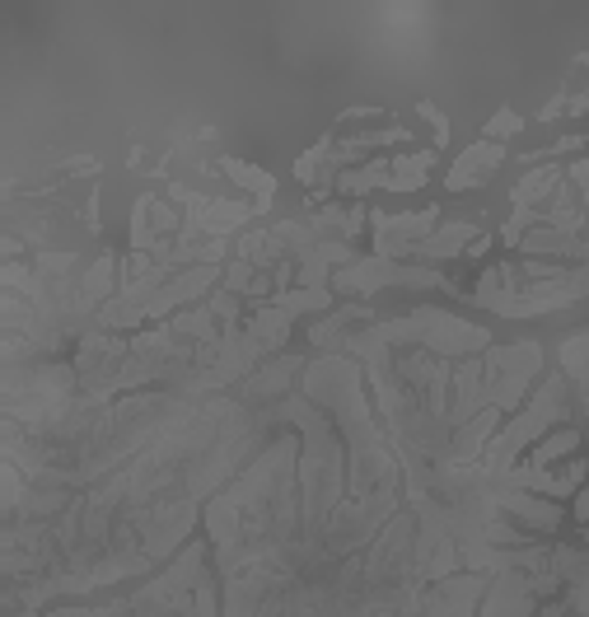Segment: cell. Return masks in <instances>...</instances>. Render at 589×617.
<instances>
[{
	"label": "cell",
	"mask_w": 589,
	"mask_h": 617,
	"mask_svg": "<svg viewBox=\"0 0 589 617\" xmlns=\"http://www.w3.org/2000/svg\"><path fill=\"white\" fill-rule=\"evenodd\" d=\"M388 159H370V164H360V169H351V173H337V187L342 192H370V187H384L388 183Z\"/></svg>",
	"instance_id": "obj_17"
},
{
	"label": "cell",
	"mask_w": 589,
	"mask_h": 617,
	"mask_svg": "<svg viewBox=\"0 0 589 617\" xmlns=\"http://www.w3.org/2000/svg\"><path fill=\"white\" fill-rule=\"evenodd\" d=\"M496 510H501L505 519H515L524 533H552V529H561V505L547 501V496H533V491L501 487V482H496Z\"/></svg>",
	"instance_id": "obj_6"
},
{
	"label": "cell",
	"mask_w": 589,
	"mask_h": 617,
	"mask_svg": "<svg viewBox=\"0 0 589 617\" xmlns=\"http://www.w3.org/2000/svg\"><path fill=\"white\" fill-rule=\"evenodd\" d=\"M398 342H412L431 356H468V351H491V337L487 328L477 323H463L454 314H440V309H417L407 318H393V323H379V328L360 332L351 337L346 346H398Z\"/></svg>",
	"instance_id": "obj_1"
},
{
	"label": "cell",
	"mask_w": 589,
	"mask_h": 617,
	"mask_svg": "<svg viewBox=\"0 0 589 617\" xmlns=\"http://www.w3.org/2000/svg\"><path fill=\"white\" fill-rule=\"evenodd\" d=\"M346 323H370V309L365 304H346V309H337V314H328L323 323H314V346H337V337H342Z\"/></svg>",
	"instance_id": "obj_16"
},
{
	"label": "cell",
	"mask_w": 589,
	"mask_h": 617,
	"mask_svg": "<svg viewBox=\"0 0 589 617\" xmlns=\"http://www.w3.org/2000/svg\"><path fill=\"white\" fill-rule=\"evenodd\" d=\"M332 286L342 295H370L379 286H449L445 276L435 267H398L393 258H360V262H346L342 272H332Z\"/></svg>",
	"instance_id": "obj_4"
},
{
	"label": "cell",
	"mask_w": 589,
	"mask_h": 617,
	"mask_svg": "<svg viewBox=\"0 0 589 617\" xmlns=\"http://www.w3.org/2000/svg\"><path fill=\"white\" fill-rule=\"evenodd\" d=\"M300 360L286 356V360H272L267 370H258L253 379H244V398H272V393H286V384L295 379Z\"/></svg>",
	"instance_id": "obj_12"
},
{
	"label": "cell",
	"mask_w": 589,
	"mask_h": 617,
	"mask_svg": "<svg viewBox=\"0 0 589 617\" xmlns=\"http://www.w3.org/2000/svg\"><path fill=\"white\" fill-rule=\"evenodd\" d=\"M435 169V155L431 150H417V155H403L393 159V169H388V192H417L421 183H426V173Z\"/></svg>",
	"instance_id": "obj_11"
},
{
	"label": "cell",
	"mask_w": 589,
	"mask_h": 617,
	"mask_svg": "<svg viewBox=\"0 0 589 617\" xmlns=\"http://www.w3.org/2000/svg\"><path fill=\"white\" fill-rule=\"evenodd\" d=\"M543 374V346L538 342H515V346H491L482 356V393L487 407L501 412H519V402L529 393V384Z\"/></svg>",
	"instance_id": "obj_3"
},
{
	"label": "cell",
	"mask_w": 589,
	"mask_h": 617,
	"mask_svg": "<svg viewBox=\"0 0 589 617\" xmlns=\"http://www.w3.org/2000/svg\"><path fill=\"white\" fill-rule=\"evenodd\" d=\"M505 164V145L496 141H477L468 145L459 159H454V169L445 173V187L449 192H468V187H482L491 178V173Z\"/></svg>",
	"instance_id": "obj_7"
},
{
	"label": "cell",
	"mask_w": 589,
	"mask_h": 617,
	"mask_svg": "<svg viewBox=\"0 0 589 617\" xmlns=\"http://www.w3.org/2000/svg\"><path fill=\"white\" fill-rule=\"evenodd\" d=\"M220 169L230 173L239 187H248V192L258 197L253 206H258V216H262V211H267V201H272V192H276V178H272V173H262L258 164H244V159H225Z\"/></svg>",
	"instance_id": "obj_13"
},
{
	"label": "cell",
	"mask_w": 589,
	"mask_h": 617,
	"mask_svg": "<svg viewBox=\"0 0 589 617\" xmlns=\"http://www.w3.org/2000/svg\"><path fill=\"white\" fill-rule=\"evenodd\" d=\"M220 318L211 314V304H202V309H178L173 314V337H183V342H202V346H216L220 342V332L225 328H216Z\"/></svg>",
	"instance_id": "obj_9"
},
{
	"label": "cell",
	"mask_w": 589,
	"mask_h": 617,
	"mask_svg": "<svg viewBox=\"0 0 589 617\" xmlns=\"http://www.w3.org/2000/svg\"><path fill=\"white\" fill-rule=\"evenodd\" d=\"M571 113H589V94H580V99L571 103Z\"/></svg>",
	"instance_id": "obj_21"
},
{
	"label": "cell",
	"mask_w": 589,
	"mask_h": 617,
	"mask_svg": "<svg viewBox=\"0 0 589 617\" xmlns=\"http://www.w3.org/2000/svg\"><path fill=\"white\" fill-rule=\"evenodd\" d=\"M519 127H524V117H519V113H510V108H501V113H496V117H491V122H487V136H491V141H496V145H501L505 136H515Z\"/></svg>",
	"instance_id": "obj_19"
},
{
	"label": "cell",
	"mask_w": 589,
	"mask_h": 617,
	"mask_svg": "<svg viewBox=\"0 0 589 617\" xmlns=\"http://www.w3.org/2000/svg\"><path fill=\"white\" fill-rule=\"evenodd\" d=\"M575 449H580V431H575V426H561V431H552L547 440H538L524 463H529V468H552V463L575 454Z\"/></svg>",
	"instance_id": "obj_14"
},
{
	"label": "cell",
	"mask_w": 589,
	"mask_h": 617,
	"mask_svg": "<svg viewBox=\"0 0 589 617\" xmlns=\"http://www.w3.org/2000/svg\"><path fill=\"white\" fill-rule=\"evenodd\" d=\"M421 117H431V127H435V141H440V145H445V141H449V122H445V117H440V113H435V108H431V103H421Z\"/></svg>",
	"instance_id": "obj_20"
},
{
	"label": "cell",
	"mask_w": 589,
	"mask_h": 617,
	"mask_svg": "<svg viewBox=\"0 0 589 617\" xmlns=\"http://www.w3.org/2000/svg\"><path fill=\"white\" fill-rule=\"evenodd\" d=\"M374 248H379V258H412V248L435 234L440 225V211H417V216H384V211H374Z\"/></svg>",
	"instance_id": "obj_5"
},
{
	"label": "cell",
	"mask_w": 589,
	"mask_h": 617,
	"mask_svg": "<svg viewBox=\"0 0 589 617\" xmlns=\"http://www.w3.org/2000/svg\"><path fill=\"white\" fill-rule=\"evenodd\" d=\"M477 239V230L468 220H454V225H440L435 234H426L417 248H412V258H454V253H468V244Z\"/></svg>",
	"instance_id": "obj_8"
},
{
	"label": "cell",
	"mask_w": 589,
	"mask_h": 617,
	"mask_svg": "<svg viewBox=\"0 0 589 617\" xmlns=\"http://www.w3.org/2000/svg\"><path fill=\"white\" fill-rule=\"evenodd\" d=\"M113 276H117V262H113V253H103V258L85 272V281H80V304H85V314L113 295Z\"/></svg>",
	"instance_id": "obj_15"
},
{
	"label": "cell",
	"mask_w": 589,
	"mask_h": 617,
	"mask_svg": "<svg viewBox=\"0 0 589 617\" xmlns=\"http://www.w3.org/2000/svg\"><path fill=\"white\" fill-rule=\"evenodd\" d=\"M561 173L566 169H552V164L524 173V183L515 187V211H543V197H552L561 187Z\"/></svg>",
	"instance_id": "obj_10"
},
{
	"label": "cell",
	"mask_w": 589,
	"mask_h": 617,
	"mask_svg": "<svg viewBox=\"0 0 589 617\" xmlns=\"http://www.w3.org/2000/svg\"><path fill=\"white\" fill-rule=\"evenodd\" d=\"M141 206H145V216H150V230H155V234H173V230H178V211H173L169 201L145 197Z\"/></svg>",
	"instance_id": "obj_18"
},
{
	"label": "cell",
	"mask_w": 589,
	"mask_h": 617,
	"mask_svg": "<svg viewBox=\"0 0 589 617\" xmlns=\"http://www.w3.org/2000/svg\"><path fill=\"white\" fill-rule=\"evenodd\" d=\"M566 407H571V398H566V379L552 374V379L529 398V407L515 412V417L496 431V440H491L482 463H477V473L487 477V482H501V477L519 463V454H524L529 445H538L547 426H557V421L566 417Z\"/></svg>",
	"instance_id": "obj_2"
}]
</instances>
